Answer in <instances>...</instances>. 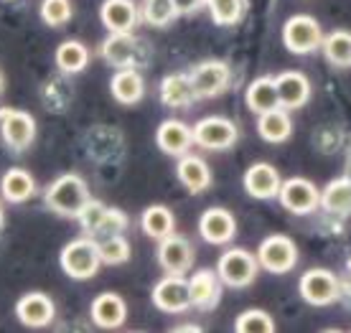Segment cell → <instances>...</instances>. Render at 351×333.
Returning a JSON list of instances; mask_svg holds the SVG:
<instances>
[{
  "label": "cell",
  "instance_id": "6da1fadb",
  "mask_svg": "<svg viewBox=\"0 0 351 333\" xmlns=\"http://www.w3.org/2000/svg\"><path fill=\"white\" fill-rule=\"evenodd\" d=\"M89 199H92L89 186L80 173H62L44 191V204L64 219H77V214Z\"/></svg>",
  "mask_w": 351,
  "mask_h": 333
},
{
  "label": "cell",
  "instance_id": "7a4b0ae2",
  "mask_svg": "<svg viewBox=\"0 0 351 333\" xmlns=\"http://www.w3.org/2000/svg\"><path fill=\"white\" fill-rule=\"evenodd\" d=\"M59 264H62L64 275L71 278V280H92L99 272V267H102L97 239L89 237V234L80 239H71L69 245L62 249V254H59Z\"/></svg>",
  "mask_w": 351,
  "mask_h": 333
},
{
  "label": "cell",
  "instance_id": "3957f363",
  "mask_svg": "<svg viewBox=\"0 0 351 333\" xmlns=\"http://www.w3.org/2000/svg\"><path fill=\"white\" fill-rule=\"evenodd\" d=\"M260 262L252 252H247L245 247H234L219 257L217 262V275H219L221 285L227 288H247L257 280Z\"/></svg>",
  "mask_w": 351,
  "mask_h": 333
},
{
  "label": "cell",
  "instance_id": "277c9868",
  "mask_svg": "<svg viewBox=\"0 0 351 333\" xmlns=\"http://www.w3.org/2000/svg\"><path fill=\"white\" fill-rule=\"evenodd\" d=\"M321 41H324V28L313 16H293L282 26V44L295 56L318 51Z\"/></svg>",
  "mask_w": 351,
  "mask_h": 333
},
{
  "label": "cell",
  "instance_id": "5b68a950",
  "mask_svg": "<svg viewBox=\"0 0 351 333\" xmlns=\"http://www.w3.org/2000/svg\"><path fill=\"white\" fill-rule=\"evenodd\" d=\"M0 132L13 153H26L36 140V117L26 110L0 107Z\"/></svg>",
  "mask_w": 351,
  "mask_h": 333
},
{
  "label": "cell",
  "instance_id": "8992f818",
  "mask_svg": "<svg viewBox=\"0 0 351 333\" xmlns=\"http://www.w3.org/2000/svg\"><path fill=\"white\" fill-rule=\"evenodd\" d=\"M300 298L306 300L308 306L326 308L334 306L341 300V282L331 270H324V267H313L308 270L298 282Z\"/></svg>",
  "mask_w": 351,
  "mask_h": 333
},
{
  "label": "cell",
  "instance_id": "52a82bcc",
  "mask_svg": "<svg viewBox=\"0 0 351 333\" xmlns=\"http://www.w3.org/2000/svg\"><path fill=\"white\" fill-rule=\"evenodd\" d=\"M257 262L272 275H285L298 264V247L285 234H270L257 247Z\"/></svg>",
  "mask_w": 351,
  "mask_h": 333
},
{
  "label": "cell",
  "instance_id": "ba28073f",
  "mask_svg": "<svg viewBox=\"0 0 351 333\" xmlns=\"http://www.w3.org/2000/svg\"><path fill=\"white\" fill-rule=\"evenodd\" d=\"M189 79H191V89L196 99H214V97L224 95L232 84V71L224 62L209 59V62L196 64L189 71Z\"/></svg>",
  "mask_w": 351,
  "mask_h": 333
},
{
  "label": "cell",
  "instance_id": "9c48e42d",
  "mask_svg": "<svg viewBox=\"0 0 351 333\" xmlns=\"http://www.w3.org/2000/svg\"><path fill=\"white\" fill-rule=\"evenodd\" d=\"M193 145L204 150H229L239 138L237 125L229 117H202L199 123L191 127Z\"/></svg>",
  "mask_w": 351,
  "mask_h": 333
},
{
  "label": "cell",
  "instance_id": "30bf717a",
  "mask_svg": "<svg viewBox=\"0 0 351 333\" xmlns=\"http://www.w3.org/2000/svg\"><path fill=\"white\" fill-rule=\"evenodd\" d=\"M278 201L282 204V209H288L290 214H313L321 204V191L316 188L313 181L308 178H288L280 184L278 191Z\"/></svg>",
  "mask_w": 351,
  "mask_h": 333
},
{
  "label": "cell",
  "instance_id": "8fae6325",
  "mask_svg": "<svg viewBox=\"0 0 351 333\" xmlns=\"http://www.w3.org/2000/svg\"><path fill=\"white\" fill-rule=\"evenodd\" d=\"M102 59H105L110 66L114 69H128V66H135L143 62V44L135 38V34H110L102 41Z\"/></svg>",
  "mask_w": 351,
  "mask_h": 333
},
{
  "label": "cell",
  "instance_id": "7c38bea8",
  "mask_svg": "<svg viewBox=\"0 0 351 333\" xmlns=\"http://www.w3.org/2000/svg\"><path fill=\"white\" fill-rule=\"evenodd\" d=\"M150 298H153V306L163 313H186L191 308L189 282L184 275H166L163 280L156 282Z\"/></svg>",
  "mask_w": 351,
  "mask_h": 333
},
{
  "label": "cell",
  "instance_id": "4fadbf2b",
  "mask_svg": "<svg viewBox=\"0 0 351 333\" xmlns=\"http://www.w3.org/2000/svg\"><path fill=\"white\" fill-rule=\"evenodd\" d=\"M158 264L168 275H186L193 267V247L191 242L181 234H168V237L158 239Z\"/></svg>",
  "mask_w": 351,
  "mask_h": 333
},
{
  "label": "cell",
  "instance_id": "5bb4252c",
  "mask_svg": "<svg viewBox=\"0 0 351 333\" xmlns=\"http://www.w3.org/2000/svg\"><path fill=\"white\" fill-rule=\"evenodd\" d=\"M189 298H191V308L196 310H214L221 300V280L217 270L202 267L189 278Z\"/></svg>",
  "mask_w": 351,
  "mask_h": 333
},
{
  "label": "cell",
  "instance_id": "9a60e30c",
  "mask_svg": "<svg viewBox=\"0 0 351 333\" xmlns=\"http://www.w3.org/2000/svg\"><path fill=\"white\" fill-rule=\"evenodd\" d=\"M99 21L110 34H130L141 23V8L135 0H105L99 5Z\"/></svg>",
  "mask_w": 351,
  "mask_h": 333
},
{
  "label": "cell",
  "instance_id": "2e32d148",
  "mask_svg": "<svg viewBox=\"0 0 351 333\" xmlns=\"http://www.w3.org/2000/svg\"><path fill=\"white\" fill-rule=\"evenodd\" d=\"M16 316L26 328H46L56 318V306L46 293H26L16 303Z\"/></svg>",
  "mask_w": 351,
  "mask_h": 333
},
{
  "label": "cell",
  "instance_id": "e0dca14e",
  "mask_svg": "<svg viewBox=\"0 0 351 333\" xmlns=\"http://www.w3.org/2000/svg\"><path fill=\"white\" fill-rule=\"evenodd\" d=\"M199 234L209 245H229L237 234V219L232 217V211L221 209V206H211L199 219Z\"/></svg>",
  "mask_w": 351,
  "mask_h": 333
},
{
  "label": "cell",
  "instance_id": "ac0fdd59",
  "mask_svg": "<svg viewBox=\"0 0 351 333\" xmlns=\"http://www.w3.org/2000/svg\"><path fill=\"white\" fill-rule=\"evenodd\" d=\"M282 178L278 173V168L270 166V163H252L245 173V191L252 196V199H260V201H270V199H278V191H280Z\"/></svg>",
  "mask_w": 351,
  "mask_h": 333
},
{
  "label": "cell",
  "instance_id": "d6986e66",
  "mask_svg": "<svg viewBox=\"0 0 351 333\" xmlns=\"http://www.w3.org/2000/svg\"><path fill=\"white\" fill-rule=\"evenodd\" d=\"M89 316L95 321L97 328H105V331H114L128 321V306L117 293H102L92 300L89 306Z\"/></svg>",
  "mask_w": 351,
  "mask_h": 333
},
{
  "label": "cell",
  "instance_id": "ffe728a7",
  "mask_svg": "<svg viewBox=\"0 0 351 333\" xmlns=\"http://www.w3.org/2000/svg\"><path fill=\"white\" fill-rule=\"evenodd\" d=\"M278 102L285 110H300L311 99V82L300 71H282L275 77Z\"/></svg>",
  "mask_w": 351,
  "mask_h": 333
},
{
  "label": "cell",
  "instance_id": "44dd1931",
  "mask_svg": "<svg viewBox=\"0 0 351 333\" xmlns=\"http://www.w3.org/2000/svg\"><path fill=\"white\" fill-rule=\"evenodd\" d=\"M36 193H38V184L26 168H8L0 178V196L8 204H26Z\"/></svg>",
  "mask_w": 351,
  "mask_h": 333
},
{
  "label": "cell",
  "instance_id": "7402d4cb",
  "mask_svg": "<svg viewBox=\"0 0 351 333\" xmlns=\"http://www.w3.org/2000/svg\"><path fill=\"white\" fill-rule=\"evenodd\" d=\"M156 143H158V148L168 156H184L189 153L193 145V135H191V127L181 120H163L158 125V130H156Z\"/></svg>",
  "mask_w": 351,
  "mask_h": 333
},
{
  "label": "cell",
  "instance_id": "603a6c76",
  "mask_svg": "<svg viewBox=\"0 0 351 333\" xmlns=\"http://www.w3.org/2000/svg\"><path fill=\"white\" fill-rule=\"evenodd\" d=\"M110 92H112V97L120 105L132 107L145 97V82H143L141 71L135 66L117 69L112 74V79H110Z\"/></svg>",
  "mask_w": 351,
  "mask_h": 333
},
{
  "label": "cell",
  "instance_id": "cb8c5ba5",
  "mask_svg": "<svg viewBox=\"0 0 351 333\" xmlns=\"http://www.w3.org/2000/svg\"><path fill=\"white\" fill-rule=\"evenodd\" d=\"M176 175L178 181L186 186L189 193H202L211 186V171L209 166L204 163L199 156H191V153H184L178 156V166H176Z\"/></svg>",
  "mask_w": 351,
  "mask_h": 333
},
{
  "label": "cell",
  "instance_id": "d4e9b609",
  "mask_svg": "<svg viewBox=\"0 0 351 333\" xmlns=\"http://www.w3.org/2000/svg\"><path fill=\"white\" fill-rule=\"evenodd\" d=\"M160 102L166 107H171V110H186V107H191L196 102V97H193L189 74L176 71V74L163 77V82H160Z\"/></svg>",
  "mask_w": 351,
  "mask_h": 333
},
{
  "label": "cell",
  "instance_id": "484cf974",
  "mask_svg": "<svg viewBox=\"0 0 351 333\" xmlns=\"http://www.w3.org/2000/svg\"><path fill=\"white\" fill-rule=\"evenodd\" d=\"M257 132L265 143H285L293 132V123H290V114L285 107H272L267 112L257 114Z\"/></svg>",
  "mask_w": 351,
  "mask_h": 333
},
{
  "label": "cell",
  "instance_id": "4316f807",
  "mask_svg": "<svg viewBox=\"0 0 351 333\" xmlns=\"http://www.w3.org/2000/svg\"><path fill=\"white\" fill-rule=\"evenodd\" d=\"M324 211L334 214V217H349L351 214V178L349 175H341V178H334L331 184L321 191V204H318Z\"/></svg>",
  "mask_w": 351,
  "mask_h": 333
},
{
  "label": "cell",
  "instance_id": "83f0119b",
  "mask_svg": "<svg viewBox=\"0 0 351 333\" xmlns=\"http://www.w3.org/2000/svg\"><path fill=\"white\" fill-rule=\"evenodd\" d=\"M247 107L255 114H263L272 107H280L278 102V89H275V77H260L255 79L245 92Z\"/></svg>",
  "mask_w": 351,
  "mask_h": 333
},
{
  "label": "cell",
  "instance_id": "f1b7e54d",
  "mask_svg": "<svg viewBox=\"0 0 351 333\" xmlns=\"http://www.w3.org/2000/svg\"><path fill=\"white\" fill-rule=\"evenodd\" d=\"M141 224H143V232L150 239H163L176 232L173 211L168 209V206H163V204H153V206H148V209L143 211Z\"/></svg>",
  "mask_w": 351,
  "mask_h": 333
},
{
  "label": "cell",
  "instance_id": "f546056e",
  "mask_svg": "<svg viewBox=\"0 0 351 333\" xmlns=\"http://www.w3.org/2000/svg\"><path fill=\"white\" fill-rule=\"evenodd\" d=\"M53 62L59 66V71L64 74H77V71H84L89 64V49L77 38H69L64 44L56 46V56Z\"/></svg>",
  "mask_w": 351,
  "mask_h": 333
},
{
  "label": "cell",
  "instance_id": "4dcf8cb0",
  "mask_svg": "<svg viewBox=\"0 0 351 333\" xmlns=\"http://www.w3.org/2000/svg\"><path fill=\"white\" fill-rule=\"evenodd\" d=\"M321 49H324L326 62L331 64V66H339V69L351 66V34L349 31H343V28L331 31L328 36H324Z\"/></svg>",
  "mask_w": 351,
  "mask_h": 333
},
{
  "label": "cell",
  "instance_id": "1f68e13d",
  "mask_svg": "<svg viewBox=\"0 0 351 333\" xmlns=\"http://www.w3.org/2000/svg\"><path fill=\"white\" fill-rule=\"evenodd\" d=\"M204 8L217 26H237L245 18L247 0H204Z\"/></svg>",
  "mask_w": 351,
  "mask_h": 333
},
{
  "label": "cell",
  "instance_id": "d6a6232c",
  "mask_svg": "<svg viewBox=\"0 0 351 333\" xmlns=\"http://www.w3.org/2000/svg\"><path fill=\"white\" fill-rule=\"evenodd\" d=\"M97 249H99V260L102 264H123L130 260V242L123 234H110V237L97 239Z\"/></svg>",
  "mask_w": 351,
  "mask_h": 333
},
{
  "label": "cell",
  "instance_id": "836d02e7",
  "mask_svg": "<svg viewBox=\"0 0 351 333\" xmlns=\"http://www.w3.org/2000/svg\"><path fill=\"white\" fill-rule=\"evenodd\" d=\"M38 13L49 28H62L71 21L74 8H71V0H41Z\"/></svg>",
  "mask_w": 351,
  "mask_h": 333
},
{
  "label": "cell",
  "instance_id": "e575fe53",
  "mask_svg": "<svg viewBox=\"0 0 351 333\" xmlns=\"http://www.w3.org/2000/svg\"><path fill=\"white\" fill-rule=\"evenodd\" d=\"M178 16L171 0H145V5L141 10V18L145 23L156 28H163L168 23H173V18Z\"/></svg>",
  "mask_w": 351,
  "mask_h": 333
},
{
  "label": "cell",
  "instance_id": "d590c367",
  "mask_svg": "<svg viewBox=\"0 0 351 333\" xmlns=\"http://www.w3.org/2000/svg\"><path fill=\"white\" fill-rule=\"evenodd\" d=\"M234 331L239 333H272L275 331V323L267 310H260V308H252V310H245L239 313L237 323H234Z\"/></svg>",
  "mask_w": 351,
  "mask_h": 333
},
{
  "label": "cell",
  "instance_id": "8d00e7d4",
  "mask_svg": "<svg viewBox=\"0 0 351 333\" xmlns=\"http://www.w3.org/2000/svg\"><path fill=\"white\" fill-rule=\"evenodd\" d=\"M105 214H107L105 204L89 199V201L82 206L80 214H77V219H80L82 229H84V234H89V237H97V232H99V224H102V219H105Z\"/></svg>",
  "mask_w": 351,
  "mask_h": 333
},
{
  "label": "cell",
  "instance_id": "74e56055",
  "mask_svg": "<svg viewBox=\"0 0 351 333\" xmlns=\"http://www.w3.org/2000/svg\"><path fill=\"white\" fill-rule=\"evenodd\" d=\"M130 219H128V214L120 209H114V206H107V214L102 224H99V232H97V237H110V234H125V229H128Z\"/></svg>",
  "mask_w": 351,
  "mask_h": 333
},
{
  "label": "cell",
  "instance_id": "f35d334b",
  "mask_svg": "<svg viewBox=\"0 0 351 333\" xmlns=\"http://www.w3.org/2000/svg\"><path fill=\"white\" fill-rule=\"evenodd\" d=\"M178 16H191L196 10L204 8V0H171Z\"/></svg>",
  "mask_w": 351,
  "mask_h": 333
},
{
  "label": "cell",
  "instance_id": "ab89813d",
  "mask_svg": "<svg viewBox=\"0 0 351 333\" xmlns=\"http://www.w3.org/2000/svg\"><path fill=\"white\" fill-rule=\"evenodd\" d=\"M173 331H202V325H191V323H181L176 325Z\"/></svg>",
  "mask_w": 351,
  "mask_h": 333
},
{
  "label": "cell",
  "instance_id": "60d3db41",
  "mask_svg": "<svg viewBox=\"0 0 351 333\" xmlns=\"http://www.w3.org/2000/svg\"><path fill=\"white\" fill-rule=\"evenodd\" d=\"M3 227H5V211L0 206V232H3Z\"/></svg>",
  "mask_w": 351,
  "mask_h": 333
},
{
  "label": "cell",
  "instance_id": "b9f144b4",
  "mask_svg": "<svg viewBox=\"0 0 351 333\" xmlns=\"http://www.w3.org/2000/svg\"><path fill=\"white\" fill-rule=\"evenodd\" d=\"M3 89H5V77H3V71H0V95H3Z\"/></svg>",
  "mask_w": 351,
  "mask_h": 333
},
{
  "label": "cell",
  "instance_id": "7bdbcfd3",
  "mask_svg": "<svg viewBox=\"0 0 351 333\" xmlns=\"http://www.w3.org/2000/svg\"><path fill=\"white\" fill-rule=\"evenodd\" d=\"M346 267H349V272H351V257H349V262H346Z\"/></svg>",
  "mask_w": 351,
  "mask_h": 333
}]
</instances>
